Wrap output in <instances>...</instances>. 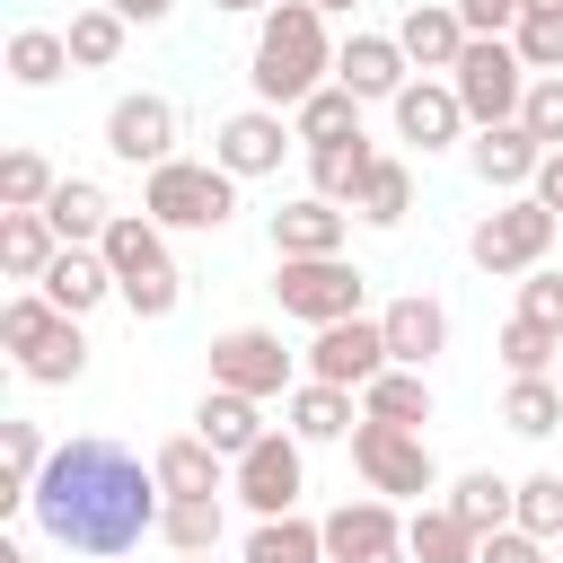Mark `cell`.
Returning a JSON list of instances; mask_svg holds the SVG:
<instances>
[{"label":"cell","instance_id":"cell-1","mask_svg":"<svg viewBox=\"0 0 563 563\" xmlns=\"http://www.w3.org/2000/svg\"><path fill=\"white\" fill-rule=\"evenodd\" d=\"M26 510H35V528H44L53 545L106 563V554H132V545L158 528L167 484H158V466H141V457L114 449V440H62V449L44 457Z\"/></svg>","mask_w":563,"mask_h":563},{"label":"cell","instance_id":"cell-2","mask_svg":"<svg viewBox=\"0 0 563 563\" xmlns=\"http://www.w3.org/2000/svg\"><path fill=\"white\" fill-rule=\"evenodd\" d=\"M325 70H334L325 9H317V0H273L264 26H255V62H246L255 97H264V106H308V97L325 88Z\"/></svg>","mask_w":563,"mask_h":563},{"label":"cell","instance_id":"cell-3","mask_svg":"<svg viewBox=\"0 0 563 563\" xmlns=\"http://www.w3.org/2000/svg\"><path fill=\"white\" fill-rule=\"evenodd\" d=\"M97 246H106V264H114V299H123L141 325L176 317V299H185V273H176V255H167V229H158L150 211H114V229H106Z\"/></svg>","mask_w":563,"mask_h":563},{"label":"cell","instance_id":"cell-4","mask_svg":"<svg viewBox=\"0 0 563 563\" xmlns=\"http://www.w3.org/2000/svg\"><path fill=\"white\" fill-rule=\"evenodd\" d=\"M0 343H9L18 378H35V387H70V378L88 369V334H79V317L53 308L44 290H18V299L0 308Z\"/></svg>","mask_w":563,"mask_h":563},{"label":"cell","instance_id":"cell-5","mask_svg":"<svg viewBox=\"0 0 563 563\" xmlns=\"http://www.w3.org/2000/svg\"><path fill=\"white\" fill-rule=\"evenodd\" d=\"M141 211H150L158 229H229V211H238V176H229L220 158H167V167H150Z\"/></svg>","mask_w":563,"mask_h":563},{"label":"cell","instance_id":"cell-6","mask_svg":"<svg viewBox=\"0 0 563 563\" xmlns=\"http://www.w3.org/2000/svg\"><path fill=\"white\" fill-rule=\"evenodd\" d=\"M528 79H537V70L519 62V44H510V35H466V53H457V70H449V88H457L466 123H519Z\"/></svg>","mask_w":563,"mask_h":563},{"label":"cell","instance_id":"cell-7","mask_svg":"<svg viewBox=\"0 0 563 563\" xmlns=\"http://www.w3.org/2000/svg\"><path fill=\"white\" fill-rule=\"evenodd\" d=\"M361 290H369V273L343 264V255H282V273H273V299H282V317H299V325L361 317Z\"/></svg>","mask_w":563,"mask_h":563},{"label":"cell","instance_id":"cell-8","mask_svg":"<svg viewBox=\"0 0 563 563\" xmlns=\"http://www.w3.org/2000/svg\"><path fill=\"white\" fill-rule=\"evenodd\" d=\"M352 466H361L369 493H405V501H422V493L440 484L422 431H405V422H369V413L352 422Z\"/></svg>","mask_w":563,"mask_h":563},{"label":"cell","instance_id":"cell-9","mask_svg":"<svg viewBox=\"0 0 563 563\" xmlns=\"http://www.w3.org/2000/svg\"><path fill=\"white\" fill-rule=\"evenodd\" d=\"M545 246H554V211H545L537 194H519V202L484 211V220H475V238H466L475 273H537V264H545Z\"/></svg>","mask_w":563,"mask_h":563},{"label":"cell","instance_id":"cell-10","mask_svg":"<svg viewBox=\"0 0 563 563\" xmlns=\"http://www.w3.org/2000/svg\"><path fill=\"white\" fill-rule=\"evenodd\" d=\"M299 431H264L246 457H238V501L255 510V519H282V510H299V493H308V466H299Z\"/></svg>","mask_w":563,"mask_h":563},{"label":"cell","instance_id":"cell-11","mask_svg":"<svg viewBox=\"0 0 563 563\" xmlns=\"http://www.w3.org/2000/svg\"><path fill=\"white\" fill-rule=\"evenodd\" d=\"M211 387H238V396H290V352H282V334H264V325H229L220 343H211Z\"/></svg>","mask_w":563,"mask_h":563},{"label":"cell","instance_id":"cell-12","mask_svg":"<svg viewBox=\"0 0 563 563\" xmlns=\"http://www.w3.org/2000/svg\"><path fill=\"white\" fill-rule=\"evenodd\" d=\"M378 369H396V361H387V325H378V317H334V325H317V343H308V378L369 387Z\"/></svg>","mask_w":563,"mask_h":563},{"label":"cell","instance_id":"cell-13","mask_svg":"<svg viewBox=\"0 0 563 563\" xmlns=\"http://www.w3.org/2000/svg\"><path fill=\"white\" fill-rule=\"evenodd\" d=\"M325 563H413V554H405V519L387 510V493L343 501V510L325 519Z\"/></svg>","mask_w":563,"mask_h":563},{"label":"cell","instance_id":"cell-14","mask_svg":"<svg viewBox=\"0 0 563 563\" xmlns=\"http://www.w3.org/2000/svg\"><path fill=\"white\" fill-rule=\"evenodd\" d=\"M106 150H114L123 167H167V158H176V106H167L158 88L114 97V114H106Z\"/></svg>","mask_w":563,"mask_h":563},{"label":"cell","instance_id":"cell-15","mask_svg":"<svg viewBox=\"0 0 563 563\" xmlns=\"http://www.w3.org/2000/svg\"><path fill=\"white\" fill-rule=\"evenodd\" d=\"M290 141H299V123H282V106H246V114H229V123L211 132V158H220L229 176H273Z\"/></svg>","mask_w":563,"mask_h":563},{"label":"cell","instance_id":"cell-16","mask_svg":"<svg viewBox=\"0 0 563 563\" xmlns=\"http://www.w3.org/2000/svg\"><path fill=\"white\" fill-rule=\"evenodd\" d=\"M387 106H396V132H405L413 150H449V141L466 132V106H457L449 79H405Z\"/></svg>","mask_w":563,"mask_h":563},{"label":"cell","instance_id":"cell-17","mask_svg":"<svg viewBox=\"0 0 563 563\" xmlns=\"http://www.w3.org/2000/svg\"><path fill=\"white\" fill-rule=\"evenodd\" d=\"M378 325H387V361H396V369H431V361L449 352V308H440L431 290H405Z\"/></svg>","mask_w":563,"mask_h":563},{"label":"cell","instance_id":"cell-18","mask_svg":"<svg viewBox=\"0 0 563 563\" xmlns=\"http://www.w3.org/2000/svg\"><path fill=\"white\" fill-rule=\"evenodd\" d=\"M396 44H405L413 70H457V53H466V18H457V0H413V9L396 18Z\"/></svg>","mask_w":563,"mask_h":563},{"label":"cell","instance_id":"cell-19","mask_svg":"<svg viewBox=\"0 0 563 563\" xmlns=\"http://www.w3.org/2000/svg\"><path fill=\"white\" fill-rule=\"evenodd\" d=\"M466 158H475V176H484V185L519 194V185H537V158H545V141H537L528 123H475Z\"/></svg>","mask_w":563,"mask_h":563},{"label":"cell","instance_id":"cell-20","mask_svg":"<svg viewBox=\"0 0 563 563\" xmlns=\"http://www.w3.org/2000/svg\"><path fill=\"white\" fill-rule=\"evenodd\" d=\"M343 229H352V202L299 194L273 211V255H343Z\"/></svg>","mask_w":563,"mask_h":563},{"label":"cell","instance_id":"cell-21","mask_svg":"<svg viewBox=\"0 0 563 563\" xmlns=\"http://www.w3.org/2000/svg\"><path fill=\"white\" fill-rule=\"evenodd\" d=\"M334 79L369 106V97H396V88L413 79V62H405L396 35H352V44H334Z\"/></svg>","mask_w":563,"mask_h":563},{"label":"cell","instance_id":"cell-22","mask_svg":"<svg viewBox=\"0 0 563 563\" xmlns=\"http://www.w3.org/2000/svg\"><path fill=\"white\" fill-rule=\"evenodd\" d=\"M53 308H70V317H88L106 290H114V264H106V246H62L53 264H44V282H35Z\"/></svg>","mask_w":563,"mask_h":563},{"label":"cell","instance_id":"cell-23","mask_svg":"<svg viewBox=\"0 0 563 563\" xmlns=\"http://www.w3.org/2000/svg\"><path fill=\"white\" fill-rule=\"evenodd\" d=\"M194 431H202V440H211V449L238 466V457L264 440V413H255V396H238V387H211V396L194 405Z\"/></svg>","mask_w":563,"mask_h":563},{"label":"cell","instance_id":"cell-24","mask_svg":"<svg viewBox=\"0 0 563 563\" xmlns=\"http://www.w3.org/2000/svg\"><path fill=\"white\" fill-rule=\"evenodd\" d=\"M53 255H62V229L44 211H0V273L9 282H44Z\"/></svg>","mask_w":563,"mask_h":563},{"label":"cell","instance_id":"cell-25","mask_svg":"<svg viewBox=\"0 0 563 563\" xmlns=\"http://www.w3.org/2000/svg\"><path fill=\"white\" fill-rule=\"evenodd\" d=\"M282 405H290V431L299 440H352V422H361L352 413V387H334V378H299Z\"/></svg>","mask_w":563,"mask_h":563},{"label":"cell","instance_id":"cell-26","mask_svg":"<svg viewBox=\"0 0 563 563\" xmlns=\"http://www.w3.org/2000/svg\"><path fill=\"white\" fill-rule=\"evenodd\" d=\"M44 220L62 229V246H97V238L114 229V202H106L88 176H62V185H53V202H44Z\"/></svg>","mask_w":563,"mask_h":563},{"label":"cell","instance_id":"cell-27","mask_svg":"<svg viewBox=\"0 0 563 563\" xmlns=\"http://www.w3.org/2000/svg\"><path fill=\"white\" fill-rule=\"evenodd\" d=\"M361 413H369V422L422 431V422H431V378H422V369H378V378L361 387Z\"/></svg>","mask_w":563,"mask_h":563},{"label":"cell","instance_id":"cell-28","mask_svg":"<svg viewBox=\"0 0 563 563\" xmlns=\"http://www.w3.org/2000/svg\"><path fill=\"white\" fill-rule=\"evenodd\" d=\"M44 457H53V449H44V431L9 413V422H0V510H26V493H35Z\"/></svg>","mask_w":563,"mask_h":563},{"label":"cell","instance_id":"cell-29","mask_svg":"<svg viewBox=\"0 0 563 563\" xmlns=\"http://www.w3.org/2000/svg\"><path fill=\"white\" fill-rule=\"evenodd\" d=\"M449 510H457L475 537H493V528H510V519H519V484H501L493 466H475V475H457V484H449Z\"/></svg>","mask_w":563,"mask_h":563},{"label":"cell","instance_id":"cell-30","mask_svg":"<svg viewBox=\"0 0 563 563\" xmlns=\"http://www.w3.org/2000/svg\"><path fill=\"white\" fill-rule=\"evenodd\" d=\"M475 545H484V537H475V528H466L449 501L405 519V554H413V563H475Z\"/></svg>","mask_w":563,"mask_h":563},{"label":"cell","instance_id":"cell-31","mask_svg":"<svg viewBox=\"0 0 563 563\" xmlns=\"http://www.w3.org/2000/svg\"><path fill=\"white\" fill-rule=\"evenodd\" d=\"M246 563H325V519H299V510H282V519H255V537H246Z\"/></svg>","mask_w":563,"mask_h":563},{"label":"cell","instance_id":"cell-32","mask_svg":"<svg viewBox=\"0 0 563 563\" xmlns=\"http://www.w3.org/2000/svg\"><path fill=\"white\" fill-rule=\"evenodd\" d=\"M290 123H299L308 150H325V141H361V97H352L343 79H325L308 106H290Z\"/></svg>","mask_w":563,"mask_h":563},{"label":"cell","instance_id":"cell-33","mask_svg":"<svg viewBox=\"0 0 563 563\" xmlns=\"http://www.w3.org/2000/svg\"><path fill=\"white\" fill-rule=\"evenodd\" d=\"M369 167H378L369 132H361V141H325V150H308V176H317V194H325V202H361Z\"/></svg>","mask_w":563,"mask_h":563},{"label":"cell","instance_id":"cell-34","mask_svg":"<svg viewBox=\"0 0 563 563\" xmlns=\"http://www.w3.org/2000/svg\"><path fill=\"white\" fill-rule=\"evenodd\" d=\"M150 466H158V484H167V493H220V484H229V475H220L229 457H220V449H211L202 431H185V440H167V449H158Z\"/></svg>","mask_w":563,"mask_h":563},{"label":"cell","instance_id":"cell-35","mask_svg":"<svg viewBox=\"0 0 563 563\" xmlns=\"http://www.w3.org/2000/svg\"><path fill=\"white\" fill-rule=\"evenodd\" d=\"M158 537H167L176 554H220V493H167Z\"/></svg>","mask_w":563,"mask_h":563},{"label":"cell","instance_id":"cell-36","mask_svg":"<svg viewBox=\"0 0 563 563\" xmlns=\"http://www.w3.org/2000/svg\"><path fill=\"white\" fill-rule=\"evenodd\" d=\"M62 70H79L70 62V35H53V26H18L9 35V79L18 88H53Z\"/></svg>","mask_w":563,"mask_h":563},{"label":"cell","instance_id":"cell-37","mask_svg":"<svg viewBox=\"0 0 563 563\" xmlns=\"http://www.w3.org/2000/svg\"><path fill=\"white\" fill-rule=\"evenodd\" d=\"M501 369H510V378H554V369H563V334L537 325V317H510V325H501Z\"/></svg>","mask_w":563,"mask_h":563},{"label":"cell","instance_id":"cell-38","mask_svg":"<svg viewBox=\"0 0 563 563\" xmlns=\"http://www.w3.org/2000/svg\"><path fill=\"white\" fill-rule=\"evenodd\" d=\"M501 422H510L519 440H545V431L563 422V378H510V396H501Z\"/></svg>","mask_w":563,"mask_h":563},{"label":"cell","instance_id":"cell-39","mask_svg":"<svg viewBox=\"0 0 563 563\" xmlns=\"http://www.w3.org/2000/svg\"><path fill=\"white\" fill-rule=\"evenodd\" d=\"M352 211H361V220H369V229H396V220H405V211H413V167H405V158H378V167H369V185H361V202H352Z\"/></svg>","mask_w":563,"mask_h":563},{"label":"cell","instance_id":"cell-40","mask_svg":"<svg viewBox=\"0 0 563 563\" xmlns=\"http://www.w3.org/2000/svg\"><path fill=\"white\" fill-rule=\"evenodd\" d=\"M123 26H132V18H114L106 0H97V9H79V18L62 26V35H70V62H79V70H106V62L123 53Z\"/></svg>","mask_w":563,"mask_h":563},{"label":"cell","instance_id":"cell-41","mask_svg":"<svg viewBox=\"0 0 563 563\" xmlns=\"http://www.w3.org/2000/svg\"><path fill=\"white\" fill-rule=\"evenodd\" d=\"M53 185H62V176H53L35 150H9V158H0V211H44Z\"/></svg>","mask_w":563,"mask_h":563},{"label":"cell","instance_id":"cell-42","mask_svg":"<svg viewBox=\"0 0 563 563\" xmlns=\"http://www.w3.org/2000/svg\"><path fill=\"white\" fill-rule=\"evenodd\" d=\"M510 44H519V62H528V70H563V9H528V0H519Z\"/></svg>","mask_w":563,"mask_h":563},{"label":"cell","instance_id":"cell-43","mask_svg":"<svg viewBox=\"0 0 563 563\" xmlns=\"http://www.w3.org/2000/svg\"><path fill=\"white\" fill-rule=\"evenodd\" d=\"M519 123H528L545 150H563V70H537V79H528V97H519Z\"/></svg>","mask_w":563,"mask_h":563},{"label":"cell","instance_id":"cell-44","mask_svg":"<svg viewBox=\"0 0 563 563\" xmlns=\"http://www.w3.org/2000/svg\"><path fill=\"white\" fill-rule=\"evenodd\" d=\"M519 528L528 537H563V475H528L519 484Z\"/></svg>","mask_w":563,"mask_h":563},{"label":"cell","instance_id":"cell-45","mask_svg":"<svg viewBox=\"0 0 563 563\" xmlns=\"http://www.w3.org/2000/svg\"><path fill=\"white\" fill-rule=\"evenodd\" d=\"M519 317H537V325H554V334H563V273H545V264H537V273L519 282Z\"/></svg>","mask_w":563,"mask_h":563},{"label":"cell","instance_id":"cell-46","mask_svg":"<svg viewBox=\"0 0 563 563\" xmlns=\"http://www.w3.org/2000/svg\"><path fill=\"white\" fill-rule=\"evenodd\" d=\"M537 554H545V537H528L519 519H510V528H493V537L475 545V563H537Z\"/></svg>","mask_w":563,"mask_h":563},{"label":"cell","instance_id":"cell-47","mask_svg":"<svg viewBox=\"0 0 563 563\" xmlns=\"http://www.w3.org/2000/svg\"><path fill=\"white\" fill-rule=\"evenodd\" d=\"M457 18H466V35H510L519 0H457Z\"/></svg>","mask_w":563,"mask_h":563},{"label":"cell","instance_id":"cell-48","mask_svg":"<svg viewBox=\"0 0 563 563\" xmlns=\"http://www.w3.org/2000/svg\"><path fill=\"white\" fill-rule=\"evenodd\" d=\"M528 194H537V202L563 220V150H545V158H537V185H528Z\"/></svg>","mask_w":563,"mask_h":563},{"label":"cell","instance_id":"cell-49","mask_svg":"<svg viewBox=\"0 0 563 563\" xmlns=\"http://www.w3.org/2000/svg\"><path fill=\"white\" fill-rule=\"evenodd\" d=\"M106 9H114V18H132V26H158L176 0H106Z\"/></svg>","mask_w":563,"mask_h":563},{"label":"cell","instance_id":"cell-50","mask_svg":"<svg viewBox=\"0 0 563 563\" xmlns=\"http://www.w3.org/2000/svg\"><path fill=\"white\" fill-rule=\"evenodd\" d=\"M211 9H229V18H264L273 0H211Z\"/></svg>","mask_w":563,"mask_h":563},{"label":"cell","instance_id":"cell-51","mask_svg":"<svg viewBox=\"0 0 563 563\" xmlns=\"http://www.w3.org/2000/svg\"><path fill=\"white\" fill-rule=\"evenodd\" d=\"M0 563H26V545H0Z\"/></svg>","mask_w":563,"mask_h":563},{"label":"cell","instance_id":"cell-52","mask_svg":"<svg viewBox=\"0 0 563 563\" xmlns=\"http://www.w3.org/2000/svg\"><path fill=\"white\" fill-rule=\"evenodd\" d=\"M317 9H361V0H317Z\"/></svg>","mask_w":563,"mask_h":563},{"label":"cell","instance_id":"cell-53","mask_svg":"<svg viewBox=\"0 0 563 563\" xmlns=\"http://www.w3.org/2000/svg\"><path fill=\"white\" fill-rule=\"evenodd\" d=\"M185 563H220V554H185Z\"/></svg>","mask_w":563,"mask_h":563},{"label":"cell","instance_id":"cell-54","mask_svg":"<svg viewBox=\"0 0 563 563\" xmlns=\"http://www.w3.org/2000/svg\"><path fill=\"white\" fill-rule=\"evenodd\" d=\"M537 563H554V554H537Z\"/></svg>","mask_w":563,"mask_h":563},{"label":"cell","instance_id":"cell-55","mask_svg":"<svg viewBox=\"0 0 563 563\" xmlns=\"http://www.w3.org/2000/svg\"><path fill=\"white\" fill-rule=\"evenodd\" d=\"M106 563H123V554H106Z\"/></svg>","mask_w":563,"mask_h":563},{"label":"cell","instance_id":"cell-56","mask_svg":"<svg viewBox=\"0 0 563 563\" xmlns=\"http://www.w3.org/2000/svg\"><path fill=\"white\" fill-rule=\"evenodd\" d=\"M554 378H563V369H554Z\"/></svg>","mask_w":563,"mask_h":563}]
</instances>
